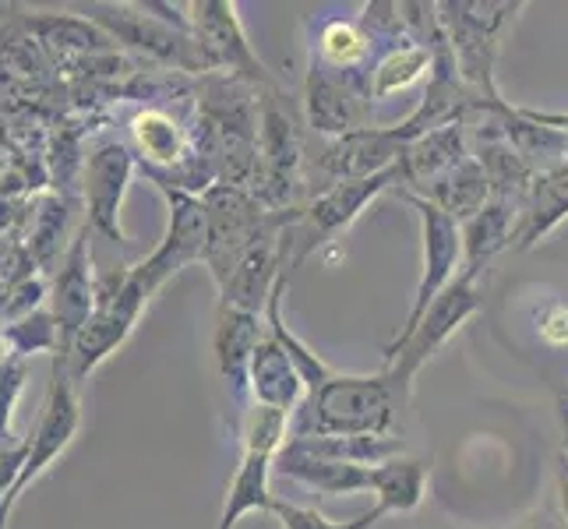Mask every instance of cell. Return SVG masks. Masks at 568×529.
<instances>
[{
    "instance_id": "6da1fadb",
    "label": "cell",
    "mask_w": 568,
    "mask_h": 529,
    "mask_svg": "<svg viewBox=\"0 0 568 529\" xmlns=\"http://www.w3.org/2000/svg\"><path fill=\"white\" fill-rule=\"evenodd\" d=\"M523 8V0H445L438 4V22L456 57L459 78L484 103H501L495 85V57Z\"/></svg>"
},
{
    "instance_id": "7a4b0ae2",
    "label": "cell",
    "mask_w": 568,
    "mask_h": 529,
    "mask_svg": "<svg viewBox=\"0 0 568 529\" xmlns=\"http://www.w3.org/2000/svg\"><path fill=\"white\" fill-rule=\"evenodd\" d=\"M396 385L385 375H332L304 409L311 420L293 438H346L388 435L396 420Z\"/></svg>"
},
{
    "instance_id": "3957f363",
    "label": "cell",
    "mask_w": 568,
    "mask_h": 529,
    "mask_svg": "<svg viewBox=\"0 0 568 529\" xmlns=\"http://www.w3.org/2000/svg\"><path fill=\"white\" fill-rule=\"evenodd\" d=\"M149 301L152 293L134 279L131 268H116L106 272L103 279H95V311L68 353V370L74 385H82L131 336V328L139 325Z\"/></svg>"
},
{
    "instance_id": "277c9868",
    "label": "cell",
    "mask_w": 568,
    "mask_h": 529,
    "mask_svg": "<svg viewBox=\"0 0 568 529\" xmlns=\"http://www.w3.org/2000/svg\"><path fill=\"white\" fill-rule=\"evenodd\" d=\"M202 205H205V215H209L205 265L212 272L215 286L223 289L233 272H237V265L244 262V254L280 223L283 212L262 208L251 191L230 187V184H212L202 194Z\"/></svg>"
},
{
    "instance_id": "5b68a950",
    "label": "cell",
    "mask_w": 568,
    "mask_h": 529,
    "mask_svg": "<svg viewBox=\"0 0 568 529\" xmlns=\"http://www.w3.org/2000/svg\"><path fill=\"white\" fill-rule=\"evenodd\" d=\"M403 187V170L392 166L378 176H367V181H343L332 184L328 191H322L307 208H301L297 223H290L283 233L286 244V262L290 265H304V258H311L322 244L336 241L343 230H349L361 212L378 199V194Z\"/></svg>"
},
{
    "instance_id": "8992f818",
    "label": "cell",
    "mask_w": 568,
    "mask_h": 529,
    "mask_svg": "<svg viewBox=\"0 0 568 529\" xmlns=\"http://www.w3.org/2000/svg\"><path fill=\"white\" fill-rule=\"evenodd\" d=\"M477 307H480L477 276L474 272H463V276H456V283L427 307V315L409 332L406 343H399L396 349H385V375L392 378L399 396H406L409 385L417 378V370L456 336L459 325L474 315Z\"/></svg>"
},
{
    "instance_id": "52a82bcc",
    "label": "cell",
    "mask_w": 568,
    "mask_h": 529,
    "mask_svg": "<svg viewBox=\"0 0 568 529\" xmlns=\"http://www.w3.org/2000/svg\"><path fill=\"white\" fill-rule=\"evenodd\" d=\"M406 205H414L420 215V230H424V272H420V283L414 293V307H409L406 325L396 332L385 349H396L399 343H406L409 332L417 328V322L427 315V307L435 304L442 293L456 283V268L463 265V226L453 220L448 212H442L435 202L420 199V194H409V191H396Z\"/></svg>"
},
{
    "instance_id": "ba28073f",
    "label": "cell",
    "mask_w": 568,
    "mask_h": 529,
    "mask_svg": "<svg viewBox=\"0 0 568 529\" xmlns=\"http://www.w3.org/2000/svg\"><path fill=\"white\" fill-rule=\"evenodd\" d=\"M78 424H82V409H78V396H74V382H71V370H68V357L57 353L47 403H43V409H39V424H36L32 438H29V459L22 466V477H18L14 491L8 495L4 505H0V529H4L14 501L22 498L29 487L53 466V459L74 441Z\"/></svg>"
},
{
    "instance_id": "9c48e42d",
    "label": "cell",
    "mask_w": 568,
    "mask_h": 529,
    "mask_svg": "<svg viewBox=\"0 0 568 529\" xmlns=\"http://www.w3.org/2000/svg\"><path fill=\"white\" fill-rule=\"evenodd\" d=\"M280 95L262 100V128H258V173H254L251 194L268 212H286L293 191L301 187V134L293 128L286 106L276 103Z\"/></svg>"
},
{
    "instance_id": "30bf717a",
    "label": "cell",
    "mask_w": 568,
    "mask_h": 529,
    "mask_svg": "<svg viewBox=\"0 0 568 529\" xmlns=\"http://www.w3.org/2000/svg\"><path fill=\"white\" fill-rule=\"evenodd\" d=\"M95 14V22L106 26L113 35H121L124 43L139 47L160 61L181 68V71H215L212 57L205 53V47L194 39L191 32L170 26L166 18L160 14H149L145 4H124V8H113V4H95L89 8Z\"/></svg>"
},
{
    "instance_id": "8fae6325",
    "label": "cell",
    "mask_w": 568,
    "mask_h": 529,
    "mask_svg": "<svg viewBox=\"0 0 568 529\" xmlns=\"http://www.w3.org/2000/svg\"><path fill=\"white\" fill-rule=\"evenodd\" d=\"M160 191L170 205L166 237L152 251V258L131 268L134 279L149 293H160V286L178 276L184 265L205 262V247H209V215H205L202 199H194V194L178 191V187H160Z\"/></svg>"
},
{
    "instance_id": "7c38bea8",
    "label": "cell",
    "mask_w": 568,
    "mask_h": 529,
    "mask_svg": "<svg viewBox=\"0 0 568 529\" xmlns=\"http://www.w3.org/2000/svg\"><path fill=\"white\" fill-rule=\"evenodd\" d=\"M187 11H191L187 14L191 35L205 47L215 71L230 68V78H237V82L272 85L265 64L254 57L247 35L241 29L237 4H230V0H199V4H187Z\"/></svg>"
},
{
    "instance_id": "4fadbf2b",
    "label": "cell",
    "mask_w": 568,
    "mask_h": 529,
    "mask_svg": "<svg viewBox=\"0 0 568 529\" xmlns=\"http://www.w3.org/2000/svg\"><path fill=\"white\" fill-rule=\"evenodd\" d=\"M403 152L406 139L399 134V128H361L343 134V139H332L318 155V166L332 184L367 181V176L399 166Z\"/></svg>"
},
{
    "instance_id": "5bb4252c",
    "label": "cell",
    "mask_w": 568,
    "mask_h": 529,
    "mask_svg": "<svg viewBox=\"0 0 568 529\" xmlns=\"http://www.w3.org/2000/svg\"><path fill=\"white\" fill-rule=\"evenodd\" d=\"M134 173V155L121 142L100 145L85 163V202H89V223L100 230L106 241L128 244L121 230V205Z\"/></svg>"
},
{
    "instance_id": "9a60e30c",
    "label": "cell",
    "mask_w": 568,
    "mask_h": 529,
    "mask_svg": "<svg viewBox=\"0 0 568 529\" xmlns=\"http://www.w3.org/2000/svg\"><path fill=\"white\" fill-rule=\"evenodd\" d=\"M95 311V279H92V254H89V226L78 230V237L71 241V251L64 258L61 276L53 286V325H57V349L61 357H68L78 332L85 328V322Z\"/></svg>"
},
{
    "instance_id": "2e32d148",
    "label": "cell",
    "mask_w": 568,
    "mask_h": 529,
    "mask_svg": "<svg viewBox=\"0 0 568 529\" xmlns=\"http://www.w3.org/2000/svg\"><path fill=\"white\" fill-rule=\"evenodd\" d=\"M469 160V145H466V128L463 124H448L430 134H420L417 142H409L399 170H403V187L409 194H424L430 184H438L445 173H453L459 163Z\"/></svg>"
},
{
    "instance_id": "e0dca14e",
    "label": "cell",
    "mask_w": 568,
    "mask_h": 529,
    "mask_svg": "<svg viewBox=\"0 0 568 529\" xmlns=\"http://www.w3.org/2000/svg\"><path fill=\"white\" fill-rule=\"evenodd\" d=\"M568 215V166L537 173L523 194L513 251H530Z\"/></svg>"
},
{
    "instance_id": "ac0fdd59",
    "label": "cell",
    "mask_w": 568,
    "mask_h": 529,
    "mask_svg": "<svg viewBox=\"0 0 568 529\" xmlns=\"http://www.w3.org/2000/svg\"><path fill=\"white\" fill-rule=\"evenodd\" d=\"M307 116H311V128L332 134V139L371 128L364 124V103L354 95V89L339 82V78H332V71L315 61H311V71H307Z\"/></svg>"
},
{
    "instance_id": "d6986e66",
    "label": "cell",
    "mask_w": 568,
    "mask_h": 529,
    "mask_svg": "<svg viewBox=\"0 0 568 529\" xmlns=\"http://www.w3.org/2000/svg\"><path fill=\"white\" fill-rule=\"evenodd\" d=\"M262 318L244 315V311L220 307V325H215V360H220L223 382L230 385L233 396H244L251 385V360L254 349L262 346Z\"/></svg>"
},
{
    "instance_id": "ffe728a7",
    "label": "cell",
    "mask_w": 568,
    "mask_h": 529,
    "mask_svg": "<svg viewBox=\"0 0 568 529\" xmlns=\"http://www.w3.org/2000/svg\"><path fill=\"white\" fill-rule=\"evenodd\" d=\"M251 391H254V406H268V409H280V414L293 417L301 396H304V382L297 375V367L286 357V349L265 336L262 346L254 349V360H251Z\"/></svg>"
},
{
    "instance_id": "44dd1931",
    "label": "cell",
    "mask_w": 568,
    "mask_h": 529,
    "mask_svg": "<svg viewBox=\"0 0 568 529\" xmlns=\"http://www.w3.org/2000/svg\"><path fill=\"white\" fill-rule=\"evenodd\" d=\"M519 220V205L491 199L474 220L459 223L463 226V272H477L484 262H491L498 251L513 247V233Z\"/></svg>"
},
{
    "instance_id": "7402d4cb",
    "label": "cell",
    "mask_w": 568,
    "mask_h": 529,
    "mask_svg": "<svg viewBox=\"0 0 568 529\" xmlns=\"http://www.w3.org/2000/svg\"><path fill=\"white\" fill-rule=\"evenodd\" d=\"M272 459H276V452H268V448L244 445V459H241L237 474H233V480H230L226 505H223V516H220V526H215V529H233V526H237V519L254 512V508H258V512H272V501H276L268 495Z\"/></svg>"
},
{
    "instance_id": "603a6c76",
    "label": "cell",
    "mask_w": 568,
    "mask_h": 529,
    "mask_svg": "<svg viewBox=\"0 0 568 529\" xmlns=\"http://www.w3.org/2000/svg\"><path fill=\"white\" fill-rule=\"evenodd\" d=\"M420 199L435 202L442 212L453 215L456 223L474 220V215L491 202V181H487L484 166L469 155L466 163H459L453 173H445L438 184H430Z\"/></svg>"
},
{
    "instance_id": "cb8c5ba5",
    "label": "cell",
    "mask_w": 568,
    "mask_h": 529,
    "mask_svg": "<svg viewBox=\"0 0 568 529\" xmlns=\"http://www.w3.org/2000/svg\"><path fill=\"white\" fill-rule=\"evenodd\" d=\"M424 484H427V462L424 459H388L371 469V491L378 495V508L388 512H414L424 501Z\"/></svg>"
},
{
    "instance_id": "d4e9b609",
    "label": "cell",
    "mask_w": 568,
    "mask_h": 529,
    "mask_svg": "<svg viewBox=\"0 0 568 529\" xmlns=\"http://www.w3.org/2000/svg\"><path fill=\"white\" fill-rule=\"evenodd\" d=\"M131 139H134V145H139L142 160H149L152 166H173L187 155L184 128L163 110H145V113L134 116Z\"/></svg>"
},
{
    "instance_id": "484cf974",
    "label": "cell",
    "mask_w": 568,
    "mask_h": 529,
    "mask_svg": "<svg viewBox=\"0 0 568 529\" xmlns=\"http://www.w3.org/2000/svg\"><path fill=\"white\" fill-rule=\"evenodd\" d=\"M430 68H435V47H420V43L396 47L375 68V74H371L367 100H388V95H396L414 82H420Z\"/></svg>"
},
{
    "instance_id": "4316f807",
    "label": "cell",
    "mask_w": 568,
    "mask_h": 529,
    "mask_svg": "<svg viewBox=\"0 0 568 529\" xmlns=\"http://www.w3.org/2000/svg\"><path fill=\"white\" fill-rule=\"evenodd\" d=\"M367 61V35L354 22H328L318 35V64L328 71H354Z\"/></svg>"
},
{
    "instance_id": "83f0119b",
    "label": "cell",
    "mask_w": 568,
    "mask_h": 529,
    "mask_svg": "<svg viewBox=\"0 0 568 529\" xmlns=\"http://www.w3.org/2000/svg\"><path fill=\"white\" fill-rule=\"evenodd\" d=\"M272 512L280 516L283 529H371L385 512L375 505L371 512H361L357 519H346V522H336V519H325L315 508H301L293 501H272Z\"/></svg>"
},
{
    "instance_id": "f1b7e54d",
    "label": "cell",
    "mask_w": 568,
    "mask_h": 529,
    "mask_svg": "<svg viewBox=\"0 0 568 529\" xmlns=\"http://www.w3.org/2000/svg\"><path fill=\"white\" fill-rule=\"evenodd\" d=\"M26 370L18 364H0V445H11V406L22 391Z\"/></svg>"
},
{
    "instance_id": "f546056e",
    "label": "cell",
    "mask_w": 568,
    "mask_h": 529,
    "mask_svg": "<svg viewBox=\"0 0 568 529\" xmlns=\"http://www.w3.org/2000/svg\"><path fill=\"white\" fill-rule=\"evenodd\" d=\"M26 459H29V441H22V445H0V505H4L8 495L14 491L18 477H22Z\"/></svg>"
},
{
    "instance_id": "4dcf8cb0",
    "label": "cell",
    "mask_w": 568,
    "mask_h": 529,
    "mask_svg": "<svg viewBox=\"0 0 568 529\" xmlns=\"http://www.w3.org/2000/svg\"><path fill=\"white\" fill-rule=\"evenodd\" d=\"M547 346H568V304H551L537 322Z\"/></svg>"
},
{
    "instance_id": "1f68e13d",
    "label": "cell",
    "mask_w": 568,
    "mask_h": 529,
    "mask_svg": "<svg viewBox=\"0 0 568 529\" xmlns=\"http://www.w3.org/2000/svg\"><path fill=\"white\" fill-rule=\"evenodd\" d=\"M530 116L534 124H544V128H555V131H565L568 134V113H547V110H523Z\"/></svg>"
},
{
    "instance_id": "d6a6232c",
    "label": "cell",
    "mask_w": 568,
    "mask_h": 529,
    "mask_svg": "<svg viewBox=\"0 0 568 529\" xmlns=\"http://www.w3.org/2000/svg\"><path fill=\"white\" fill-rule=\"evenodd\" d=\"M558 495H561V512L568 522V456L558 459Z\"/></svg>"
},
{
    "instance_id": "836d02e7",
    "label": "cell",
    "mask_w": 568,
    "mask_h": 529,
    "mask_svg": "<svg viewBox=\"0 0 568 529\" xmlns=\"http://www.w3.org/2000/svg\"><path fill=\"white\" fill-rule=\"evenodd\" d=\"M558 414H561V424H565V448H568V399L561 396V403H558ZM568 456V452H565Z\"/></svg>"
},
{
    "instance_id": "e575fe53",
    "label": "cell",
    "mask_w": 568,
    "mask_h": 529,
    "mask_svg": "<svg viewBox=\"0 0 568 529\" xmlns=\"http://www.w3.org/2000/svg\"><path fill=\"white\" fill-rule=\"evenodd\" d=\"M565 166H568V160H565Z\"/></svg>"
}]
</instances>
